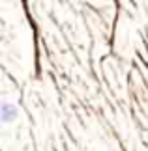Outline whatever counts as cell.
Wrapping results in <instances>:
<instances>
[{
	"mask_svg": "<svg viewBox=\"0 0 148 151\" xmlns=\"http://www.w3.org/2000/svg\"><path fill=\"white\" fill-rule=\"evenodd\" d=\"M17 116H19V106L13 103H0V121L2 123H13L17 119Z\"/></svg>",
	"mask_w": 148,
	"mask_h": 151,
	"instance_id": "obj_1",
	"label": "cell"
}]
</instances>
